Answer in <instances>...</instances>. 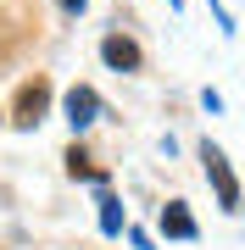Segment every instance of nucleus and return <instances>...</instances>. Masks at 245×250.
Returning a JSON list of instances; mask_svg holds the SVG:
<instances>
[{
	"mask_svg": "<svg viewBox=\"0 0 245 250\" xmlns=\"http://www.w3.org/2000/svg\"><path fill=\"white\" fill-rule=\"evenodd\" d=\"M200 161H206V178H212V189H218L223 211H240V184H234V172H228V156L206 139V145H200Z\"/></svg>",
	"mask_w": 245,
	"mask_h": 250,
	"instance_id": "obj_1",
	"label": "nucleus"
},
{
	"mask_svg": "<svg viewBox=\"0 0 245 250\" xmlns=\"http://www.w3.org/2000/svg\"><path fill=\"white\" fill-rule=\"evenodd\" d=\"M62 111H67V123H73V134H84V128H95L100 123V95L89 89V83H73V89L62 95Z\"/></svg>",
	"mask_w": 245,
	"mask_h": 250,
	"instance_id": "obj_2",
	"label": "nucleus"
},
{
	"mask_svg": "<svg viewBox=\"0 0 245 250\" xmlns=\"http://www.w3.org/2000/svg\"><path fill=\"white\" fill-rule=\"evenodd\" d=\"M45 111H50V83H45V78L22 83V89H17V111H11V123H17V128H39V123H45Z\"/></svg>",
	"mask_w": 245,
	"mask_h": 250,
	"instance_id": "obj_3",
	"label": "nucleus"
},
{
	"mask_svg": "<svg viewBox=\"0 0 245 250\" xmlns=\"http://www.w3.org/2000/svg\"><path fill=\"white\" fill-rule=\"evenodd\" d=\"M100 62H106L111 72H139L145 67V50H139L128 34H106L100 39Z\"/></svg>",
	"mask_w": 245,
	"mask_h": 250,
	"instance_id": "obj_4",
	"label": "nucleus"
},
{
	"mask_svg": "<svg viewBox=\"0 0 245 250\" xmlns=\"http://www.w3.org/2000/svg\"><path fill=\"white\" fill-rule=\"evenodd\" d=\"M162 233H167V239H184V245L200 239V228H195V217H190L184 200H167V206H162Z\"/></svg>",
	"mask_w": 245,
	"mask_h": 250,
	"instance_id": "obj_5",
	"label": "nucleus"
},
{
	"mask_svg": "<svg viewBox=\"0 0 245 250\" xmlns=\"http://www.w3.org/2000/svg\"><path fill=\"white\" fill-rule=\"evenodd\" d=\"M123 228H128V217H123V200H117V195H100V233H106V239H117Z\"/></svg>",
	"mask_w": 245,
	"mask_h": 250,
	"instance_id": "obj_6",
	"label": "nucleus"
},
{
	"mask_svg": "<svg viewBox=\"0 0 245 250\" xmlns=\"http://www.w3.org/2000/svg\"><path fill=\"white\" fill-rule=\"evenodd\" d=\"M67 172H73V178H95V184H100V172L89 167V156H84L78 145H73V150H67Z\"/></svg>",
	"mask_w": 245,
	"mask_h": 250,
	"instance_id": "obj_7",
	"label": "nucleus"
},
{
	"mask_svg": "<svg viewBox=\"0 0 245 250\" xmlns=\"http://www.w3.org/2000/svg\"><path fill=\"white\" fill-rule=\"evenodd\" d=\"M206 6H212V17H218V28H223V34H234V11H228L223 0H206Z\"/></svg>",
	"mask_w": 245,
	"mask_h": 250,
	"instance_id": "obj_8",
	"label": "nucleus"
},
{
	"mask_svg": "<svg viewBox=\"0 0 245 250\" xmlns=\"http://www.w3.org/2000/svg\"><path fill=\"white\" fill-rule=\"evenodd\" d=\"M56 6H62L67 17H84V11H89V0H56Z\"/></svg>",
	"mask_w": 245,
	"mask_h": 250,
	"instance_id": "obj_9",
	"label": "nucleus"
},
{
	"mask_svg": "<svg viewBox=\"0 0 245 250\" xmlns=\"http://www.w3.org/2000/svg\"><path fill=\"white\" fill-rule=\"evenodd\" d=\"M128 239H134V250H151V233L145 228H128Z\"/></svg>",
	"mask_w": 245,
	"mask_h": 250,
	"instance_id": "obj_10",
	"label": "nucleus"
}]
</instances>
